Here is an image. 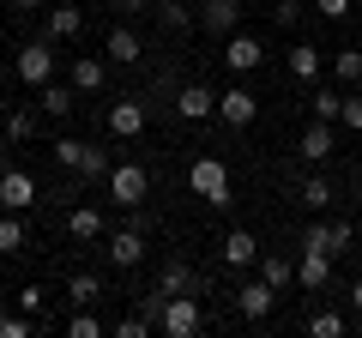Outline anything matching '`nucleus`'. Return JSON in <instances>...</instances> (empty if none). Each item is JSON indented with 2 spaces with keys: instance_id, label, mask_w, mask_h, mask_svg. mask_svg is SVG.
I'll return each mask as SVG.
<instances>
[{
  "instance_id": "nucleus-1",
  "label": "nucleus",
  "mask_w": 362,
  "mask_h": 338,
  "mask_svg": "<svg viewBox=\"0 0 362 338\" xmlns=\"http://www.w3.org/2000/svg\"><path fill=\"white\" fill-rule=\"evenodd\" d=\"M187 182H194V194L206 199V206H235V194H230V169H223V157H199V163L187 169Z\"/></svg>"
},
{
  "instance_id": "nucleus-2",
  "label": "nucleus",
  "mask_w": 362,
  "mask_h": 338,
  "mask_svg": "<svg viewBox=\"0 0 362 338\" xmlns=\"http://www.w3.org/2000/svg\"><path fill=\"white\" fill-rule=\"evenodd\" d=\"M145 199H151V175H145L139 163H115V169H109V206L139 211Z\"/></svg>"
},
{
  "instance_id": "nucleus-3",
  "label": "nucleus",
  "mask_w": 362,
  "mask_h": 338,
  "mask_svg": "<svg viewBox=\"0 0 362 338\" xmlns=\"http://www.w3.org/2000/svg\"><path fill=\"white\" fill-rule=\"evenodd\" d=\"M199 302H206V296H169L157 326H163L169 338H199V332H206V308H199Z\"/></svg>"
},
{
  "instance_id": "nucleus-4",
  "label": "nucleus",
  "mask_w": 362,
  "mask_h": 338,
  "mask_svg": "<svg viewBox=\"0 0 362 338\" xmlns=\"http://www.w3.org/2000/svg\"><path fill=\"white\" fill-rule=\"evenodd\" d=\"M18 78H25V85H49V78H54V42L49 37L18 49Z\"/></svg>"
},
{
  "instance_id": "nucleus-5",
  "label": "nucleus",
  "mask_w": 362,
  "mask_h": 338,
  "mask_svg": "<svg viewBox=\"0 0 362 338\" xmlns=\"http://www.w3.org/2000/svg\"><path fill=\"white\" fill-rule=\"evenodd\" d=\"M103 127L115 133V139H139V133H145V103H139V97H115L109 115H103Z\"/></svg>"
},
{
  "instance_id": "nucleus-6",
  "label": "nucleus",
  "mask_w": 362,
  "mask_h": 338,
  "mask_svg": "<svg viewBox=\"0 0 362 338\" xmlns=\"http://www.w3.org/2000/svg\"><path fill=\"white\" fill-rule=\"evenodd\" d=\"M259 61H266V42L247 37V30H230V42H223V66H230V73H254Z\"/></svg>"
},
{
  "instance_id": "nucleus-7",
  "label": "nucleus",
  "mask_w": 362,
  "mask_h": 338,
  "mask_svg": "<svg viewBox=\"0 0 362 338\" xmlns=\"http://www.w3.org/2000/svg\"><path fill=\"white\" fill-rule=\"evenodd\" d=\"M157 290H163V296H206V278L187 260H169L163 272H157Z\"/></svg>"
},
{
  "instance_id": "nucleus-8",
  "label": "nucleus",
  "mask_w": 362,
  "mask_h": 338,
  "mask_svg": "<svg viewBox=\"0 0 362 338\" xmlns=\"http://www.w3.org/2000/svg\"><path fill=\"white\" fill-rule=\"evenodd\" d=\"M272 302H278V290H272L266 278H247V284L235 290V314H242V320H266Z\"/></svg>"
},
{
  "instance_id": "nucleus-9",
  "label": "nucleus",
  "mask_w": 362,
  "mask_h": 338,
  "mask_svg": "<svg viewBox=\"0 0 362 338\" xmlns=\"http://www.w3.org/2000/svg\"><path fill=\"white\" fill-rule=\"evenodd\" d=\"M25 206H37V182L25 169H0V211H25Z\"/></svg>"
},
{
  "instance_id": "nucleus-10",
  "label": "nucleus",
  "mask_w": 362,
  "mask_h": 338,
  "mask_svg": "<svg viewBox=\"0 0 362 338\" xmlns=\"http://www.w3.org/2000/svg\"><path fill=\"white\" fill-rule=\"evenodd\" d=\"M139 260H145V230H139V223H127V230L109 235V266L127 272V266H139Z\"/></svg>"
},
{
  "instance_id": "nucleus-11",
  "label": "nucleus",
  "mask_w": 362,
  "mask_h": 338,
  "mask_svg": "<svg viewBox=\"0 0 362 338\" xmlns=\"http://www.w3.org/2000/svg\"><path fill=\"white\" fill-rule=\"evenodd\" d=\"M218 115L230 121V127H254V115H259V103H254V91H247V85H230V91L218 97Z\"/></svg>"
},
{
  "instance_id": "nucleus-12",
  "label": "nucleus",
  "mask_w": 362,
  "mask_h": 338,
  "mask_svg": "<svg viewBox=\"0 0 362 338\" xmlns=\"http://www.w3.org/2000/svg\"><path fill=\"white\" fill-rule=\"evenodd\" d=\"M235 18H242V0H206V6H199V30H206V37H230Z\"/></svg>"
},
{
  "instance_id": "nucleus-13",
  "label": "nucleus",
  "mask_w": 362,
  "mask_h": 338,
  "mask_svg": "<svg viewBox=\"0 0 362 338\" xmlns=\"http://www.w3.org/2000/svg\"><path fill=\"white\" fill-rule=\"evenodd\" d=\"M259 254H266V247L254 242V230H230V235H223V266H235V272L259 266Z\"/></svg>"
},
{
  "instance_id": "nucleus-14",
  "label": "nucleus",
  "mask_w": 362,
  "mask_h": 338,
  "mask_svg": "<svg viewBox=\"0 0 362 338\" xmlns=\"http://www.w3.org/2000/svg\"><path fill=\"white\" fill-rule=\"evenodd\" d=\"M211 109H218V91H211V85H181L175 91V115L181 121H206Z\"/></svg>"
},
{
  "instance_id": "nucleus-15",
  "label": "nucleus",
  "mask_w": 362,
  "mask_h": 338,
  "mask_svg": "<svg viewBox=\"0 0 362 338\" xmlns=\"http://www.w3.org/2000/svg\"><path fill=\"white\" fill-rule=\"evenodd\" d=\"M332 145H338V133H332V121H320V115H314L308 127H302V145H296V151L308 157V163H326V157H332Z\"/></svg>"
},
{
  "instance_id": "nucleus-16",
  "label": "nucleus",
  "mask_w": 362,
  "mask_h": 338,
  "mask_svg": "<svg viewBox=\"0 0 362 338\" xmlns=\"http://www.w3.org/2000/svg\"><path fill=\"white\" fill-rule=\"evenodd\" d=\"M73 97H78V85H54V78H49V85H37V109H42V115H54V121H66L78 109Z\"/></svg>"
},
{
  "instance_id": "nucleus-17",
  "label": "nucleus",
  "mask_w": 362,
  "mask_h": 338,
  "mask_svg": "<svg viewBox=\"0 0 362 338\" xmlns=\"http://www.w3.org/2000/svg\"><path fill=\"white\" fill-rule=\"evenodd\" d=\"M296 278H302V290H326L332 284V254H308V247H302L296 254Z\"/></svg>"
},
{
  "instance_id": "nucleus-18",
  "label": "nucleus",
  "mask_w": 362,
  "mask_h": 338,
  "mask_svg": "<svg viewBox=\"0 0 362 338\" xmlns=\"http://www.w3.org/2000/svg\"><path fill=\"white\" fill-rule=\"evenodd\" d=\"M78 30H85V13H78V6H49V42H73Z\"/></svg>"
},
{
  "instance_id": "nucleus-19",
  "label": "nucleus",
  "mask_w": 362,
  "mask_h": 338,
  "mask_svg": "<svg viewBox=\"0 0 362 338\" xmlns=\"http://www.w3.org/2000/svg\"><path fill=\"white\" fill-rule=\"evenodd\" d=\"M103 230H109V223H103L97 206H78L73 218H66V235H73V242H103Z\"/></svg>"
},
{
  "instance_id": "nucleus-20",
  "label": "nucleus",
  "mask_w": 362,
  "mask_h": 338,
  "mask_svg": "<svg viewBox=\"0 0 362 338\" xmlns=\"http://www.w3.org/2000/svg\"><path fill=\"white\" fill-rule=\"evenodd\" d=\"M290 78L296 85H314L320 78V49L314 42H290Z\"/></svg>"
},
{
  "instance_id": "nucleus-21",
  "label": "nucleus",
  "mask_w": 362,
  "mask_h": 338,
  "mask_svg": "<svg viewBox=\"0 0 362 338\" xmlns=\"http://www.w3.org/2000/svg\"><path fill=\"white\" fill-rule=\"evenodd\" d=\"M73 85H78V91H103V85H109V66L103 61H97V54H78V61H73Z\"/></svg>"
},
{
  "instance_id": "nucleus-22",
  "label": "nucleus",
  "mask_w": 362,
  "mask_h": 338,
  "mask_svg": "<svg viewBox=\"0 0 362 338\" xmlns=\"http://www.w3.org/2000/svg\"><path fill=\"white\" fill-rule=\"evenodd\" d=\"M103 54H109V61H121V66H127V61H139V37H133V30L127 25H115V30H109V37H103Z\"/></svg>"
},
{
  "instance_id": "nucleus-23",
  "label": "nucleus",
  "mask_w": 362,
  "mask_h": 338,
  "mask_svg": "<svg viewBox=\"0 0 362 338\" xmlns=\"http://www.w3.org/2000/svg\"><path fill=\"white\" fill-rule=\"evenodd\" d=\"M259 278H266L272 290H290V284H296V260H284V254H259Z\"/></svg>"
},
{
  "instance_id": "nucleus-24",
  "label": "nucleus",
  "mask_w": 362,
  "mask_h": 338,
  "mask_svg": "<svg viewBox=\"0 0 362 338\" xmlns=\"http://www.w3.org/2000/svg\"><path fill=\"white\" fill-rule=\"evenodd\" d=\"M0 133H6L13 145L37 139V115H30V109H6V121H0Z\"/></svg>"
},
{
  "instance_id": "nucleus-25",
  "label": "nucleus",
  "mask_w": 362,
  "mask_h": 338,
  "mask_svg": "<svg viewBox=\"0 0 362 338\" xmlns=\"http://www.w3.org/2000/svg\"><path fill=\"white\" fill-rule=\"evenodd\" d=\"M151 13H157V25H163V30H194L199 25V13H187L181 0H163V6H151Z\"/></svg>"
},
{
  "instance_id": "nucleus-26",
  "label": "nucleus",
  "mask_w": 362,
  "mask_h": 338,
  "mask_svg": "<svg viewBox=\"0 0 362 338\" xmlns=\"http://www.w3.org/2000/svg\"><path fill=\"white\" fill-rule=\"evenodd\" d=\"M78 182H109V151H97V145H85V157H78L73 169Z\"/></svg>"
},
{
  "instance_id": "nucleus-27",
  "label": "nucleus",
  "mask_w": 362,
  "mask_h": 338,
  "mask_svg": "<svg viewBox=\"0 0 362 338\" xmlns=\"http://www.w3.org/2000/svg\"><path fill=\"white\" fill-rule=\"evenodd\" d=\"M97 296H103V278H97V272H78L73 284H66V302H78V308H90Z\"/></svg>"
},
{
  "instance_id": "nucleus-28",
  "label": "nucleus",
  "mask_w": 362,
  "mask_h": 338,
  "mask_svg": "<svg viewBox=\"0 0 362 338\" xmlns=\"http://www.w3.org/2000/svg\"><path fill=\"white\" fill-rule=\"evenodd\" d=\"M0 254H25V223H18V211H0Z\"/></svg>"
},
{
  "instance_id": "nucleus-29",
  "label": "nucleus",
  "mask_w": 362,
  "mask_h": 338,
  "mask_svg": "<svg viewBox=\"0 0 362 338\" xmlns=\"http://www.w3.org/2000/svg\"><path fill=\"white\" fill-rule=\"evenodd\" d=\"M308 332L314 338H344L350 320H344V314H332V308H320V314H308Z\"/></svg>"
},
{
  "instance_id": "nucleus-30",
  "label": "nucleus",
  "mask_w": 362,
  "mask_h": 338,
  "mask_svg": "<svg viewBox=\"0 0 362 338\" xmlns=\"http://www.w3.org/2000/svg\"><path fill=\"white\" fill-rule=\"evenodd\" d=\"M332 78H338V85H356V78H362V49H338L332 54Z\"/></svg>"
},
{
  "instance_id": "nucleus-31",
  "label": "nucleus",
  "mask_w": 362,
  "mask_h": 338,
  "mask_svg": "<svg viewBox=\"0 0 362 338\" xmlns=\"http://www.w3.org/2000/svg\"><path fill=\"white\" fill-rule=\"evenodd\" d=\"M302 206L326 211V206H332V182H326V175H308V182H302Z\"/></svg>"
},
{
  "instance_id": "nucleus-32",
  "label": "nucleus",
  "mask_w": 362,
  "mask_h": 338,
  "mask_svg": "<svg viewBox=\"0 0 362 338\" xmlns=\"http://www.w3.org/2000/svg\"><path fill=\"white\" fill-rule=\"evenodd\" d=\"M308 109H314L320 121H338V115H344V97H338V91H326V85H320V91L308 97Z\"/></svg>"
},
{
  "instance_id": "nucleus-33",
  "label": "nucleus",
  "mask_w": 362,
  "mask_h": 338,
  "mask_svg": "<svg viewBox=\"0 0 362 338\" xmlns=\"http://www.w3.org/2000/svg\"><path fill=\"white\" fill-rule=\"evenodd\" d=\"M302 247H308V254H332V223H308V230H302Z\"/></svg>"
},
{
  "instance_id": "nucleus-34",
  "label": "nucleus",
  "mask_w": 362,
  "mask_h": 338,
  "mask_svg": "<svg viewBox=\"0 0 362 338\" xmlns=\"http://www.w3.org/2000/svg\"><path fill=\"white\" fill-rule=\"evenodd\" d=\"M49 157H54V163H61V169H78V157H85V139H66V133H61Z\"/></svg>"
},
{
  "instance_id": "nucleus-35",
  "label": "nucleus",
  "mask_w": 362,
  "mask_h": 338,
  "mask_svg": "<svg viewBox=\"0 0 362 338\" xmlns=\"http://www.w3.org/2000/svg\"><path fill=\"white\" fill-rule=\"evenodd\" d=\"M30 332H37L30 314H0V338H30Z\"/></svg>"
},
{
  "instance_id": "nucleus-36",
  "label": "nucleus",
  "mask_w": 362,
  "mask_h": 338,
  "mask_svg": "<svg viewBox=\"0 0 362 338\" xmlns=\"http://www.w3.org/2000/svg\"><path fill=\"white\" fill-rule=\"evenodd\" d=\"M66 332H73V338H97V332H103V320H97V314H73Z\"/></svg>"
},
{
  "instance_id": "nucleus-37",
  "label": "nucleus",
  "mask_w": 362,
  "mask_h": 338,
  "mask_svg": "<svg viewBox=\"0 0 362 338\" xmlns=\"http://www.w3.org/2000/svg\"><path fill=\"white\" fill-rule=\"evenodd\" d=\"M42 296H49L42 284H25V290H18V308H25L30 320H37V314H42Z\"/></svg>"
},
{
  "instance_id": "nucleus-38",
  "label": "nucleus",
  "mask_w": 362,
  "mask_h": 338,
  "mask_svg": "<svg viewBox=\"0 0 362 338\" xmlns=\"http://www.w3.org/2000/svg\"><path fill=\"white\" fill-rule=\"evenodd\" d=\"M115 332H121V338H145V332H157V326H151V320H145V314H139V308H133V314H127V320H121V326H115Z\"/></svg>"
},
{
  "instance_id": "nucleus-39",
  "label": "nucleus",
  "mask_w": 362,
  "mask_h": 338,
  "mask_svg": "<svg viewBox=\"0 0 362 338\" xmlns=\"http://www.w3.org/2000/svg\"><path fill=\"white\" fill-rule=\"evenodd\" d=\"M338 127L362 133V97H344V115H338Z\"/></svg>"
},
{
  "instance_id": "nucleus-40",
  "label": "nucleus",
  "mask_w": 362,
  "mask_h": 338,
  "mask_svg": "<svg viewBox=\"0 0 362 338\" xmlns=\"http://www.w3.org/2000/svg\"><path fill=\"white\" fill-rule=\"evenodd\" d=\"M296 13H302V0H278V6H272V18H278V25H284V30L296 25Z\"/></svg>"
},
{
  "instance_id": "nucleus-41",
  "label": "nucleus",
  "mask_w": 362,
  "mask_h": 338,
  "mask_svg": "<svg viewBox=\"0 0 362 338\" xmlns=\"http://www.w3.org/2000/svg\"><path fill=\"white\" fill-rule=\"evenodd\" d=\"M314 13H320V18H344L350 0H314Z\"/></svg>"
},
{
  "instance_id": "nucleus-42",
  "label": "nucleus",
  "mask_w": 362,
  "mask_h": 338,
  "mask_svg": "<svg viewBox=\"0 0 362 338\" xmlns=\"http://www.w3.org/2000/svg\"><path fill=\"white\" fill-rule=\"evenodd\" d=\"M350 242H356V235H350V223H332V254H350Z\"/></svg>"
},
{
  "instance_id": "nucleus-43",
  "label": "nucleus",
  "mask_w": 362,
  "mask_h": 338,
  "mask_svg": "<svg viewBox=\"0 0 362 338\" xmlns=\"http://www.w3.org/2000/svg\"><path fill=\"white\" fill-rule=\"evenodd\" d=\"M121 13H151V0H121Z\"/></svg>"
},
{
  "instance_id": "nucleus-44",
  "label": "nucleus",
  "mask_w": 362,
  "mask_h": 338,
  "mask_svg": "<svg viewBox=\"0 0 362 338\" xmlns=\"http://www.w3.org/2000/svg\"><path fill=\"white\" fill-rule=\"evenodd\" d=\"M350 308L362 314V278H356V284H350Z\"/></svg>"
},
{
  "instance_id": "nucleus-45",
  "label": "nucleus",
  "mask_w": 362,
  "mask_h": 338,
  "mask_svg": "<svg viewBox=\"0 0 362 338\" xmlns=\"http://www.w3.org/2000/svg\"><path fill=\"white\" fill-rule=\"evenodd\" d=\"M0 121H6V97H0Z\"/></svg>"
},
{
  "instance_id": "nucleus-46",
  "label": "nucleus",
  "mask_w": 362,
  "mask_h": 338,
  "mask_svg": "<svg viewBox=\"0 0 362 338\" xmlns=\"http://www.w3.org/2000/svg\"><path fill=\"white\" fill-rule=\"evenodd\" d=\"M0 73H6V49H0Z\"/></svg>"
},
{
  "instance_id": "nucleus-47",
  "label": "nucleus",
  "mask_w": 362,
  "mask_h": 338,
  "mask_svg": "<svg viewBox=\"0 0 362 338\" xmlns=\"http://www.w3.org/2000/svg\"><path fill=\"white\" fill-rule=\"evenodd\" d=\"M18 6H42V0H18Z\"/></svg>"
}]
</instances>
